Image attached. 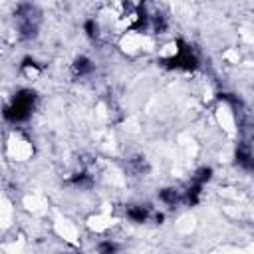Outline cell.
Listing matches in <instances>:
<instances>
[{
    "label": "cell",
    "mask_w": 254,
    "mask_h": 254,
    "mask_svg": "<svg viewBox=\"0 0 254 254\" xmlns=\"http://www.w3.org/2000/svg\"><path fill=\"white\" fill-rule=\"evenodd\" d=\"M20 75H22L24 79L34 81V79H38V77L42 75V65H40L38 62H34L32 58H26V60H22V64H20Z\"/></svg>",
    "instance_id": "cell-5"
},
{
    "label": "cell",
    "mask_w": 254,
    "mask_h": 254,
    "mask_svg": "<svg viewBox=\"0 0 254 254\" xmlns=\"http://www.w3.org/2000/svg\"><path fill=\"white\" fill-rule=\"evenodd\" d=\"M83 30H85L87 38L95 40V38L99 36V22H97L95 18H89V20H85V24H83Z\"/></svg>",
    "instance_id": "cell-9"
},
{
    "label": "cell",
    "mask_w": 254,
    "mask_h": 254,
    "mask_svg": "<svg viewBox=\"0 0 254 254\" xmlns=\"http://www.w3.org/2000/svg\"><path fill=\"white\" fill-rule=\"evenodd\" d=\"M111 226H113V218L107 216V214H103V212L87 216V228H89L91 232H95V234H103V232H107Z\"/></svg>",
    "instance_id": "cell-3"
},
{
    "label": "cell",
    "mask_w": 254,
    "mask_h": 254,
    "mask_svg": "<svg viewBox=\"0 0 254 254\" xmlns=\"http://www.w3.org/2000/svg\"><path fill=\"white\" fill-rule=\"evenodd\" d=\"M236 163L244 171H254V149L250 145H246V143L238 145V149H236Z\"/></svg>",
    "instance_id": "cell-4"
},
{
    "label": "cell",
    "mask_w": 254,
    "mask_h": 254,
    "mask_svg": "<svg viewBox=\"0 0 254 254\" xmlns=\"http://www.w3.org/2000/svg\"><path fill=\"white\" fill-rule=\"evenodd\" d=\"M6 153L10 159L14 161H28L34 155V145L28 137H24L22 133L14 131L6 143Z\"/></svg>",
    "instance_id": "cell-2"
},
{
    "label": "cell",
    "mask_w": 254,
    "mask_h": 254,
    "mask_svg": "<svg viewBox=\"0 0 254 254\" xmlns=\"http://www.w3.org/2000/svg\"><path fill=\"white\" fill-rule=\"evenodd\" d=\"M125 214H127V218L131 222H137V224H143V222H147L151 218L149 206H143V204H131V206H127Z\"/></svg>",
    "instance_id": "cell-6"
},
{
    "label": "cell",
    "mask_w": 254,
    "mask_h": 254,
    "mask_svg": "<svg viewBox=\"0 0 254 254\" xmlns=\"http://www.w3.org/2000/svg\"><path fill=\"white\" fill-rule=\"evenodd\" d=\"M36 93L32 89H20L16 95H14V101L10 105H6L4 109V117L12 123H22L26 121L32 111H34V105H36Z\"/></svg>",
    "instance_id": "cell-1"
},
{
    "label": "cell",
    "mask_w": 254,
    "mask_h": 254,
    "mask_svg": "<svg viewBox=\"0 0 254 254\" xmlns=\"http://www.w3.org/2000/svg\"><path fill=\"white\" fill-rule=\"evenodd\" d=\"M71 69H73V73H75V75L85 77V75H89V73L93 71V64H91V60H89V58L79 56V58H75V60H73Z\"/></svg>",
    "instance_id": "cell-8"
},
{
    "label": "cell",
    "mask_w": 254,
    "mask_h": 254,
    "mask_svg": "<svg viewBox=\"0 0 254 254\" xmlns=\"http://www.w3.org/2000/svg\"><path fill=\"white\" fill-rule=\"evenodd\" d=\"M159 198H161L163 204L175 206V204H179V202L183 200V190H179L177 187H167V189H163V190L159 192Z\"/></svg>",
    "instance_id": "cell-7"
},
{
    "label": "cell",
    "mask_w": 254,
    "mask_h": 254,
    "mask_svg": "<svg viewBox=\"0 0 254 254\" xmlns=\"http://www.w3.org/2000/svg\"><path fill=\"white\" fill-rule=\"evenodd\" d=\"M119 246L115 244V242H111V240H105V242H101L99 246H97V250L99 252H115Z\"/></svg>",
    "instance_id": "cell-11"
},
{
    "label": "cell",
    "mask_w": 254,
    "mask_h": 254,
    "mask_svg": "<svg viewBox=\"0 0 254 254\" xmlns=\"http://www.w3.org/2000/svg\"><path fill=\"white\" fill-rule=\"evenodd\" d=\"M210 179H212V167H200V169L194 173V177H192V181H196V183H200V185L208 183Z\"/></svg>",
    "instance_id": "cell-10"
}]
</instances>
